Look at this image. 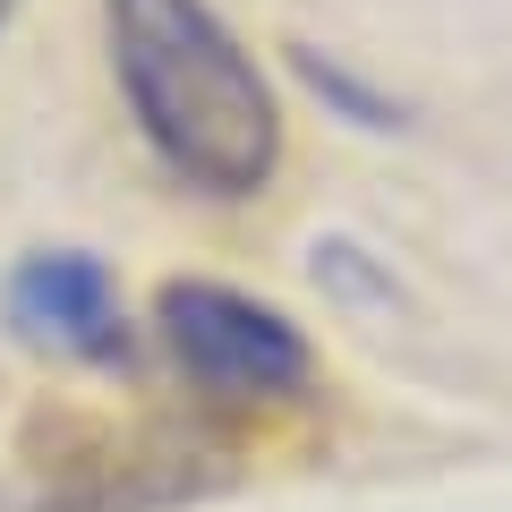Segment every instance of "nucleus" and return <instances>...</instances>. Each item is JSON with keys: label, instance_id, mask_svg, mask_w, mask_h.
Returning a JSON list of instances; mask_svg holds the SVG:
<instances>
[{"label": "nucleus", "instance_id": "nucleus-1", "mask_svg": "<svg viewBox=\"0 0 512 512\" xmlns=\"http://www.w3.org/2000/svg\"><path fill=\"white\" fill-rule=\"evenodd\" d=\"M103 43L146 154L197 197H256L282 163V103L214 0H103Z\"/></svg>", "mask_w": 512, "mask_h": 512}, {"label": "nucleus", "instance_id": "nucleus-2", "mask_svg": "<svg viewBox=\"0 0 512 512\" xmlns=\"http://www.w3.org/2000/svg\"><path fill=\"white\" fill-rule=\"evenodd\" d=\"M154 333L180 359L188 384H205L214 402H291L316 376V350L274 299L239 291V282H163L154 291Z\"/></svg>", "mask_w": 512, "mask_h": 512}, {"label": "nucleus", "instance_id": "nucleus-3", "mask_svg": "<svg viewBox=\"0 0 512 512\" xmlns=\"http://www.w3.org/2000/svg\"><path fill=\"white\" fill-rule=\"evenodd\" d=\"M9 325L35 350H60V359H128V308L120 282H111L103 256L86 248H35L9 274Z\"/></svg>", "mask_w": 512, "mask_h": 512}, {"label": "nucleus", "instance_id": "nucleus-4", "mask_svg": "<svg viewBox=\"0 0 512 512\" xmlns=\"http://www.w3.org/2000/svg\"><path fill=\"white\" fill-rule=\"evenodd\" d=\"M163 495H180V487H171V478H146V470H103V478L60 487L52 504H35V512H154Z\"/></svg>", "mask_w": 512, "mask_h": 512}, {"label": "nucleus", "instance_id": "nucleus-5", "mask_svg": "<svg viewBox=\"0 0 512 512\" xmlns=\"http://www.w3.org/2000/svg\"><path fill=\"white\" fill-rule=\"evenodd\" d=\"M299 69H308V86H316V94H333V103H342V111H350V120H359V128H393V111H384L376 94L359 86V77H342V69H333V60L299 52Z\"/></svg>", "mask_w": 512, "mask_h": 512}, {"label": "nucleus", "instance_id": "nucleus-6", "mask_svg": "<svg viewBox=\"0 0 512 512\" xmlns=\"http://www.w3.org/2000/svg\"><path fill=\"white\" fill-rule=\"evenodd\" d=\"M9 9H18V0H0V26H9Z\"/></svg>", "mask_w": 512, "mask_h": 512}]
</instances>
